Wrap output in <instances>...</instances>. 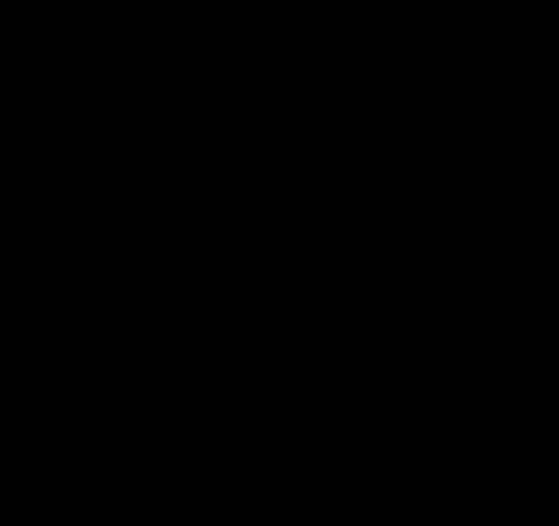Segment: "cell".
Segmentation results:
<instances>
[]
</instances>
